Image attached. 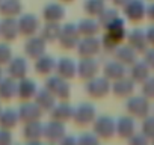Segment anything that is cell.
<instances>
[{"instance_id":"11","label":"cell","mask_w":154,"mask_h":145,"mask_svg":"<svg viewBox=\"0 0 154 145\" xmlns=\"http://www.w3.org/2000/svg\"><path fill=\"white\" fill-rule=\"evenodd\" d=\"M66 134L65 122L51 119L50 122L44 124V139L48 142H60Z\"/></svg>"},{"instance_id":"40","label":"cell","mask_w":154,"mask_h":145,"mask_svg":"<svg viewBox=\"0 0 154 145\" xmlns=\"http://www.w3.org/2000/svg\"><path fill=\"white\" fill-rule=\"evenodd\" d=\"M5 76H3V68H2V65H0V80H2Z\"/></svg>"},{"instance_id":"35","label":"cell","mask_w":154,"mask_h":145,"mask_svg":"<svg viewBox=\"0 0 154 145\" xmlns=\"http://www.w3.org/2000/svg\"><path fill=\"white\" fill-rule=\"evenodd\" d=\"M77 142L79 143H95V142H98V137L94 131L92 133H83L77 137Z\"/></svg>"},{"instance_id":"26","label":"cell","mask_w":154,"mask_h":145,"mask_svg":"<svg viewBox=\"0 0 154 145\" xmlns=\"http://www.w3.org/2000/svg\"><path fill=\"white\" fill-rule=\"evenodd\" d=\"M133 91V83L127 79H118L115 80V83L112 85V92L118 97V98H124V97H128Z\"/></svg>"},{"instance_id":"25","label":"cell","mask_w":154,"mask_h":145,"mask_svg":"<svg viewBox=\"0 0 154 145\" xmlns=\"http://www.w3.org/2000/svg\"><path fill=\"white\" fill-rule=\"evenodd\" d=\"M124 65L118 60H112V62H107L104 66H103V76L107 77L109 80H118V79H122L124 77Z\"/></svg>"},{"instance_id":"4","label":"cell","mask_w":154,"mask_h":145,"mask_svg":"<svg viewBox=\"0 0 154 145\" xmlns=\"http://www.w3.org/2000/svg\"><path fill=\"white\" fill-rule=\"evenodd\" d=\"M45 88L57 98V100H69L71 97V86L68 83V80L56 76H48V79L45 80Z\"/></svg>"},{"instance_id":"18","label":"cell","mask_w":154,"mask_h":145,"mask_svg":"<svg viewBox=\"0 0 154 145\" xmlns=\"http://www.w3.org/2000/svg\"><path fill=\"white\" fill-rule=\"evenodd\" d=\"M42 18L45 23H60L65 18V8L60 3H48L42 9Z\"/></svg>"},{"instance_id":"37","label":"cell","mask_w":154,"mask_h":145,"mask_svg":"<svg viewBox=\"0 0 154 145\" xmlns=\"http://www.w3.org/2000/svg\"><path fill=\"white\" fill-rule=\"evenodd\" d=\"M142 41H143V36H142V33H140L139 30H136V32L131 33V36H130V44H131L133 48H139V47L142 45Z\"/></svg>"},{"instance_id":"21","label":"cell","mask_w":154,"mask_h":145,"mask_svg":"<svg viewBox=\"0 0 154 145\" xmlns=\"http://www.w3.org/2000/svg\"><path fill=\"white\" fill-rule=\"evenodd\" d=\"M23 14V3L20 0H2L0 2V15L18 18Z\"/></svg>"},{"instance_id":"24","label":"cell","mask_w":154,"mask_h":145,"mask_svg":"<svg viewBox=\"0 0 154 145\" xmlns=\"http://www.w3.org/2000/svg\"><path fill=\"white\" fill-rule=\"evenodd\" d=\"M56 97L47 89V88H42V89H38V92H36V95H35V98H33V101L45 112V110H51L53 109V106L56 104Z\"/></svg>"},{"instance_id":"16","label":"cell","mask_w":154,"mask_h":145,"mask_svg":"<svg viewBox=\"0 0 154 145\" xmlns=\"http://www.w3.org/2000/svg\"><path fill=\"white\" fill-rule=\"evenodd\" d=\"M8 76L15 79V80H20L23 77L27 76V71H29V63L24 57H12L9 62H8Z\"/></svg>"},{"instance_id":"36","label":"cell","mask_w":154,"mask_h":145,"mask_svg":"<svg viewBox=\"0 0 154 145\" xmlns=\"http://www.w3.org/2000/svg\"><path fill=\"white\" fill-rule=\"evenodd\" d=\"M12 142V133L8 128L0 127V145H8Z\"/></svg>"},{"instance_id":"33","label":"cell","mask_w":154,"mask_h":145,"mask_svg":"<svg viewBox=\"0 0 154 145\" xmlns=\"http://www.w3.org/2000/svg\"><path fill=\"white\" fill-rule=\"evenodd\" d=\"M12 59V48L9 45V42L3 41L0 42V65H8V62Z\"/></svg>"},{"instance_id":"38","label":"cell","mask_w":154,"mask_h":145,"mask_svg":"<svg viewBox=\"0 0 154 145\" xmlns=\"http://www.w3.org/2000/svg\"><path fill=\"white\" fill-rule=\"evenodd\" d=\"M131 76H134V79H137V80L143 79V66L136 65V66H134V69L131 71Z\"/></svg>"},{"instance_id":"2","label":"cell","mask_w":154,"mask_h":145,"mask_svg":"<svg viewBox=\"0 0 154 145\" xmlns=\"http://www.w3.org/2000/svg\"><path fill=\"white\" fill-rule=\"evenodd\" d=\"M112 91L110 86V80L104 76H95L89 80H86V92L89 97L101 100L104 98L109 92Z\"/></svg>"},{"instance_id":"13","label":"cell","mask_w":154,"mask_h":145,"mask_svg":"<svg viewBox=\"0 0 154 145\" xmlns=\"http://www.w3.org/2000/svg\"><path fill=\"white\" fill-rule=\"evenodd\" d=\"M23 139L29 143H36L44 139V124L39 121L26 122L23 128Z\"/></svg>"},{"instance_id":"1","label":"cell","mask_w":154,"mask_h":145,"mask_svg":"<svg viewBox=\"0 0 154 145\" xmlns=\"http://www.w3.org/2000/svg\"><path fill=\"white\" fill-rule=\"evenodd\" d=\"M97 118V109L92 103L85 101L80 103L74 107V113H72V121L80 125V127H86L91 125L94 122V119Z\"/></svg>"},{"instance_id":"22","label":"cell","mask_w":154,"mask_h":145,"mask_svg":"<svg viewBox=\"0 0 154 145\" xmlns=\"http://www.w3.org/2000/svg\"><path fill=\"white\" fill-rule=\"evenodd\" d=\"M17 97V80L12 77H3L0 80V101H9Z\"/></svg>"},{"instance_id":"19","label":"cell","mask_w":154,"mask_h":145,"mask_svg":"<svg viewBox=\"0 0 154 145\" xmlns=\"http://www.w3.org/2000/svg\"><path fill=\"white\" fill-rule=\"evenodd\" d=\"M56 59L47 53L35 59V71L41 76H51L56 69Z\"/></svg>"},{"instance_id":"30","label":"cell","mask_w":154,"mask_h":145,"mask_svg":"<svg viewBox=\"0 0 154 145\" xmlns=\"http://www.w3.org/2000/svg\"><path fill=\"white\" fill-rule=\"evenodd\" d=\"M133 131H134V122L130 118L124 116V118L118 119V122H116V133L121 137H128V136L133 134Z\"/></svg>"},{"instance_id":"42","label":"cell","mask_w":154,"mask_h":145,"mask_svg":"<svg viewBox=\"0 0 154 145\" xmlns=\"http://www.w3.org/2000/svg\"><path fill=\"white\" fill-rule=\"evenodd\" d=\"M2 109H3V107H2V104H0V112H2Z\"/></svg>"},{"instance_id":"3","label":"cell","mask_w":154,"mask_h":145,"mask_svg":"<svg viewBox=\"0 0 154 145\" xmlns=\"http://www.w3.org/2000/svg\"><path fill=\"white\" fill-rule=\"evenodd\" d=\"M80 32H79V27L74 23H66L63 26H60V33H59V39L57 42L65 48V50H71V48H75L77 44L80 41Z\"/></svg>"},{"instance_id":"31","label":"cell","mask_w":154,"mask_h":145,"mask_svg":"<svg viewBox=\"0 0 154 145\" xmlns=\"http://www.w3.org/2000/svg\"><path fill=\"white\" fill-rule=\"evenodd\" d=\"M115 57L122 65H127V63L134 62V51L130 47H118L115 50Z\"/></svg>"},{"instance_id":"5","label":"cell","mask_w":154,"mask_h":145,"mask_svg":"<svg viewBox=\"0 0 154 145\" xmlns=\"http://www.w3.org/2000/svg\"><path fill=\"white\" fill-rule=\"evenodd\" d=\"M92 128H94L92 131L97 134L98 139H110L113 136V133L116 131V122L113 121L112 116L101 115L94 119Z\"/></svg>"},{"instance_id":"15","label":"cell","mask_w":154,"mask_h":145,"mask_svg":"<svg viewBox=\"0 0 154 145\" xmlns=\"http://www.w3.org/2000/svg\"><path fill=\"white\" fill-rule=\"evenodd\" d=\"M56 74L65 80H71L77 76V63L71 57H60L56 62Z\"/></svg>"},{"instance_id":"32","label":"cell","mask_w":154,"mask_h":145,"mask_svg":"<svg viewBox=\"0 0 154 145\" xmlns=\"http://www.w3.org/2000/svg\"><path fill=\"white\" fill-rule=\"evenodd\" d=\"M127 109L130 113L140 116V115H143V112H146V103L142 98H131L127 103Z\"/></svg>"},{"instance_id":"39","label":"cell","mask_w":154,"mask_h":145,"mask_svg":"<svg viewBox=\"0 0 154 145\" xmlns=\"http://www.w3.org/2000/svg\"><path fill=\"white\" fill-rule=\"evenodd\" d=\"M127 2H128V0H113V3H115L116 6H125Z\"/></svg>"},{"instance_id":"29","label":"cell","mask_w":154,"mask_h":145,"mask_svg":"<svg viewBox=\"0 0 154 145\" xmlns=\"http://www.w3.org/2000/svg\"><path fill=\"white\" fill-rule=\"evenodd\" d=\"M125 15L133 20V21H137L140 20V17L143 15V8L142 5L137 2V0H128L127 5H125Z\"/></svg>"},{"instance_id":"7","label":"cell","mask_w":154,"mask_h":145,"mask_svg":"<svg viewBox=\"0 0 154 145\" xmlns=\"http://www.w3.org/2000/svg\"><path fill=\"white\" fill-rule=\"evenodd\" d=\"M44 110L33 101V100H29V101H23L18 107V116H20V121L23 124L26 122H32V121H39L41 116H42Z\"/></svg>"},{"instance_id":"17","label":"cell","mask_w":154,"mask_h":145,"mask_svg":"<svg viewBox=\"0 0 154 145\" xmlns=\"http://www.w3.org/2000/svg\"><path fill=\"white\" fill-rule=\"evenodd\" d=\"M72 113H74V107L68 103V100H60L50 110L51 119H56L60 122H66V121L72 119Z\"/></svg>"},{"instance_id":"43","label":"cell","mask_w":154,"mask_h":145,"mask_svg":"<svg viewBox=\"0 0 154 145\" xmlns=\"http://www.w3.org/2000/svg\"><path fill=\"white\" fill-rule=\"evenodd\" d=\"M0 2H2V0H0Z\"/></svg>"},{"instance_id":"6","label":"cell","mask_w":154,"mask_h":145,"mask_svg":"<svg viewBox=\"0 0 154 145\" xmlns=\"http://www.w3.org/2000/svg\"><path fill=\"white\" fill-rule=\"evenodd\" d=\"M75 48L80 57H95L101 51V41L97 36H82Z\"/></svg>"},{"instance_id":"23","label":"cell","mask_w":154,"mask_h":145,"mask_svg":"<svg viewBox=\"0 0 154 145\" xmlns=\"http://www.w3.org/2000/svg\"><path fill=\"white\" fill-rule=\"evenodd\" d=\"M20 122V116H18V110L12 109V107H5L0 112V127L12 130L17 127V124Z\"/></svg>"},{"instance_id":"28","label":"cell","mask_w":154,"mask_h":145,"mask_svg":"<svg viewBox=\"0 0 154 145\" xmlns=\"http://www.w3.org/2000/svg\"><path fill=\"white\" fill-rule=\"evenodd\" d=\"M83 9L89 17L98 18V15L106 9V3H104V0H85Z\"/></svg>"},{"instance_id":"14","label":"cell","mask_w":154,"mask_h":145,"mask_svg":"<svg viewBox=\"0 0 154 145\" xmlns=\"http://www.w3.org/2000/svg\"><path fill=\"white\" fill-rule=\"evenodd\" d=\"M38 92V86L33 79H29L27 76L17 80V97L21 98L23 101L33 100Z\"/></svg>"},{"instance_id":"9","label":"cell","mask_w":154,"mask_h":145,"mask_svg":"<svg viewBox=\"0 0 154 145\" xmlns=\"http://www.w3.org/2000/svg\"><path fill=\"white\" fill-rule=\"evenodd\" d=\"M100 63L95 57H82V60L77 63V76L82 80H89L95 76H98Z\"/></svg>"},{"instance_id":"27","label":"cell","mask_w":154,"mask_h":145,"mask_svg":"<svg viewBox=\"0 0 154 145\" xmlns=\"http://www.w3.org/2000/svg\"><path fill=\"white\" fill-rule=\"evenodd\" d=\"M59 33H60L59 23H45L44 27L41 29V36L47 42H56L59 39Z\"/></svg>"},{"instance_id":"8","label":"cell","mask_w":154,"mask_h":145,"mask_svg":"<svg viewBox=\"0 0 154 145\" xmlns=\"http://www.w3.org/2000/svg\"><path fill=\"white\" fill-rule=\"evenodd\" d=\"M18 23V30H20V35L29 38V36H33L36 35V32L41 29V24H39V18L33 14H21L17 20Z\"/></svg>"},{"instance_id":"10","label":"cell","mask_w":154,"mask_h":145,"mask_svg":"<svg viewBox=\"0 0 154 145\" xmlns=\"http://www.w3.org/2000/svg\"><path fill=\"white\" fill-rule=\"evenodd\" d=\"M45 48H47V41L39 35H33V36H29L26 44H24V53L27 57L30 59H36L39 56H42L45 53Z\"/></svg>"},{"instance_id":"20","label":"cell","mask_w":154,"mask_h":145,"mask_svg":"<svg viewBox=\"0 0 154 145\" xmlns=\"http://www.w3.org/2000/svg\"><path fill=\"white\" fill-rule=\"evenodd\" d=\"M77 27H79V32H80V36H97L98 32H100V21L95 18V17H86V18H82L79 23H77Z\"/></svg>"},{"instance_id":"34","label":"cell","mask_w":154,"mask_h":145,"mask_svg":"<svg viewBox=\"0 0 154 145\" xmlns=\"http://www.w3.org/2000/svg\"><path fill=\"white\" fill-rule=\"evenodd\" d=\"M116 18H118V14H116V11H113V9H104V11L98 15V21H100L101 27H106L109 23H112V21L116 20Z\"/></svg>"},{"instance_id":"41","label":"cell","mask_w":154,"mask_h":145,"mask_svg":"<svg viewBox=\"0 0 154 145\" xmlns=\"http://www.w3.org/2000/svg\"><path fill=\"white\" fill-rule=\"evenodd\" d=\"M60 2H63V3H69V2H74V0H60Z\"/></svg>"},{"instance_id":"12","label":"cell","mask_w":154,"mask_h":145,"mask_svg":"<svg viewBox=\"0 0 154 145\" xmlns=\"http://www.w3.org/2000/svg\"><path fill=\"white\" fill-rule=\"evenodd\" d=\"M18 35H20V30H18L17 18L3 17V20L0 21V38L6 42H12L18 38Z\"/></svg>"}]
</instances>
